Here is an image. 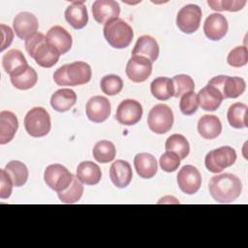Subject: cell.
Instances as JSON below:
<instances>
[{"label":"cell","mask_w":248,"mask_h":248,"mask_svg":"<svg viewBox=\"0 0 248 248\" xmlns=\"http://www.w3.org/2000/svg\"><path fill=\"white\" fill-rule=\"evenodd\" d=\"M208 188L211 197L216 202L230 203L240 196L242 184L236 175L232 173H222L211 177Z\"/></svg>","instance_id":"6da1fadb"},{"label":"cell","mask_w":248,"mask_h":248,"mask_svg":"<svg viewBox=\"0 0 248 248\" xmlns=\"http://www.w3.org/2000/svg\"><path fill=\"white\" fill-rule=\"evenodd\" d=\"M27 53L43 68H50L59 60L60 53L50 46L43 33H36L25 41Z\"/></svg>","instance_id":"7a4b0ae2"},{"label":"cell","mask_w":248,"mask_h":248,"mask_svg":"<svg viewBox=\"0 0 248 248\" xmlns=\"http://www.w3.org/2000/svg\"><path fill=\"white\" fill-rule=\"evenodd\" d=\"M91 67L82 61L65 64L53 74V79L60 86H78L87 83L91 79Z\"/></svg>","instance_id":"3957f363"},{"label":"cell","mask_w":248,"mask_h":248,"mask_svg":"<svg viewBox=\"0 0 248 248\" xmlns=\"http://www.w3.org/2000/svg\"><path fill=\"white\" fill-rule=\"evenodd\" d=\"M103 31L105 39L114 48L127 47L134 37L132 27L121 18L112 19L107 22Z\"/></svg>","instance_id":"277c9868"},{"label":"cell","mask_w":248,"mask_h":248,"mask_svg":"<svg viewBox=\"0 0 248 248\" xmlns=\"http://www.w3.org/2000/svg\"><path fill=\"white\" fill-rule=\"evenodd\" d=\"M24 127L31 137H45L49 133L51 128L50 116L44 108H33L24 117Z\"/></svg>","instance_id":"5b68a950"},{"label":"cell","mask_w":248,"mask_h":248,"mask_svg":"<svg viewBox=\"0 0 248 248\" xmlns=\"http://www.w3.org/2000/svg\"><path fill=\"white\" fill-rule=\"evenodd\" d=\"M147 124L155 134H166L173 124V113L170 108L165 104L155 105L148 113Z\"/></svg>","instance_id":"8992f818"},{"label":"cell","mask_w":248,"mask_h":248,"mask_svg":"<svg viewBox=\"0 0 248 248\" xmlns=\"http://www.w3.org/2000/svg\"><path fill=\"white\" fill-rule=\"evenodd\" d=\"M236 161V152L231 146H221L209 151L204 159L205 168L213 173H218L232 166Z\"/></svg>","instance_id":"52a82bcc"},{"label":"cell","mask_w":248,"mask_h":248,"mask_svg":"<svg viewBox=\"0 0 248 248\" xmlns=\"http://www.w3.org/2000/svg\"><path fill=\"white\" fill-rule=\"evenodd\" d=\"M208 84L216 87L224 99L237 98L243 94L246 88L245 80L239 77L217 76L208 81Z\"/></svg>","instance_id":"ba28073f"},{"label":"cell","mask_w":248,"mask_h":248,"mask_svg":"<svg viewBox=\"0 0 248 248\" xmlns=\"http://www.w3.org/2000/svg\"><path fill=\"white\" fill-rule=\"evenodd\" d=\"M73 178L74 175L60 164L47 166L44 173L46 184L57 193L65 190L72 183Z\"/></svg>","instance_id":"9c48e42d"},{"label":"cell","mask_w":248,"mask_h":248,"mask_svg":"<svg viewBox=\"0 0 248 248\" xmlns=\"http://www.w3.org/2000/svg\"><path fill=\"white\" fill-rule=\"evenodd\" d=\"M202 16V9L198 5L188 4L179 10L176 25L183 33L192 34L199 29Z\"/></svg>","instance_id":"30bf717a"},{"label":"cell","mask_w":248,"mask_h":248,"mask_svg":"<svg viewBox=\"0 0 248 248\" xmlns=\"http://www.w3.org/2000/svg\"><path fill=\"white\" fill-rule=\"evenodd\" d=\"M177 184L185 194L197 193L202 185V175L199 170L192 165L183 166L177 173Z\"/></svg>","instance_id":"8fae6325"},{"label":"cell","mask_w":248,"mask_h":248,"mask_svg":"<svg viewBox=\"0 0 248 248\" xmlns=\"http://www.w3.org/2000/svg\"><path fill=\"white\" fill-rule=\"evenodd\" d=\"M115 116L116 120L122 125H135L141 119L142 107L136 100L126 99L118 105Z\"/></svg>","instance_id":"7c38bea8"},{"label":"cell","mask_w":248,"mask_h":248,"mask_svg":"<svg viewBox=\"0 0 248 248\" xmlns=\"http://www.w3.org/2000/svg\"><path fill=\"white\" fill-rule=\"evenodd\" d=\"M152 73V62L143 56H132L126 65V75L134 82L145 81Z\"/></svg>","instance_id":"4fadbf2b"},{"label":"cell","mask_w":248,"mask_h":248,"mask_svg":"<svg viewBox=\"0 0 248 248\" xmlns=\"http://www.w3.org/2000/svg\"><path fill=\"white\" fill-rule=\"evenodd\" d=\"M86 116L95 123L106 121L110 115V103L104 96H93L86 104Z\"/></svg>","instance_id":"5bb4252c"},{"label":"cell","mask_w":248,"mask_h":248,"mask_svg":"<svg viewBox=\"0 0 248 248\" xmlns=\"http://www.w3.org/2000/svg\"><path fill=\"white\" fill-rule=\"evenodd\" d=\"M16 35L21 40H27L37 33L39 23L37 17L29 12H21L16 16L13 22Z\"/></svg>","instance_id":"9a60e30c"},{"label":"cell","mask_w":248,"mask_h":248,"mask_svg":"<svg viewBox=\"0 0 248 248\" xmlns=\"http://www.w3.org/2000/svg\"><path fill=\"white\" fill-rule=\"evenodd\" d=\"M92 14L98 23L106 24L112 19L118 18L120 7L113 0H96L92 5Z\"/></svg>","instance_id":"2e32d148"},{"label":"cell","mask_w":248,"mask_h":248,"mask_svg":"<svg viewBox=\"0 0 248 248\" xmlns=\"http://www.w3.org/2000/svg\"><path fill=\"white\" fill-rule=\"evenodd\" d=\"M227 18L221 14L209 15L203 23V32L211 41H219L225 37L228 32Z\"/></svg>","instance_id":"e0dca14e"},{"label":"cell","mask_w":248,"mask_h":248,"mask_svg":"<svg viewBox=\"0 0 248 248\" xmlns=\"http://www.w3.org/2000/svg\"><path fill=\"white\" fill-rule=\"evenodd\" d=\"M46 41L60 53V55L68 52L73 44L71 34L65 28L59 25L52 26L47 31Z\"/></svg>","instance_id":"ac0fdd59"},{"label":"cell","mask_w":248,"mask_h":248,"mask_svg":"<svg viewBox=\"0 0 248 248\" xmlns=\"http://www.w3.org/2000/svg\"><path fill=\"white\" fill-rule=\"evenodd\" d=\"M109 177L111 182L117 188L127 187L133 177L131 165L124 160H116L109 169Z\"/></svg>","instance_id":"d6986e66"},{"label":"cell","mask_w":248,"mask_h":248,"mask_svg":"<svg viewBox=\"0 0 248 248\" xmlns=\"http://www.w3.org/2000/svg\"><path fill=\"white\" fill-rule=\"evenodd\" d=\"M65 19L75 29L83 28L88 22V14L83 1H74L64 13Z\"/></svg>","instance_id":"ffe728a7"},{"label":"cell","mask_w":248,"mask_h":248,"mask_svg":"<svg viewBox=\"0 0 248 248\" xmlns=\"http://www.w3.org/2000/svg\"><path fill=\"white\" fill-rule=\"evenodd\" d=\"M159 55V46L157 41L149 36H140L132 51V56H143L149 59L152 63L158 58Z\"/></svg>","instance_id":"44dd1931"},{"label":"cell","mask_w":248,"mask_h":248,"mask_svg":"<svg viewBox=\"0 0 248 248\" xmlns=\"http://www.w3.org/2000/svg\"><path fill=\"white\" fill-rule=\"evenodd\" d=\"M197 96L199 105L202 107V109L206 111L216 110L224 100L220 91L216 87L208 83L206 84V86L199 91V94Z\"/></svg>","instance_id":"7402d4cb"},{"label":"cell","mask_w":248,"mask_h":248,"mask_svg":"<svg viewBox=\"0 0 248 248\" xmlns=\"http://www.w3.org/2000/svg\"><path fill=\"white\" fill-rule=\"evenodd\" d=\"M18 128V121L15 113L9 110L0 112V144L10 142Z\"/></svg>","instance_id":"603a6c76"},{"label":"cell","mask_w":248,"mask_h":248,"mask_svg":"<svg viewBox=\"0 0 248 248\" xmlns=\"http://www.w3.org/2000/svg\"><path fill=\"white\" fill-rule=\"evenodd\" d=\"M134 166L138 175L148 179L153 177L158 170L156 158L149 153H139L135 156Z\"/></svg>","instance_id":"cb8c5ba5"},{"label":"cell","mask_w":248,"mask_h":248,"mask_svg":"<svg viewBox=\"0 0 248 248\" xmlns=\"http://www.w3.org/2000/svg\"><path fill=\"white\" fill-rule=\"evenodd\" d=\"M2 66L5 72L11 76L17 74L22 71L26 67H28V63L23 55V53L16 48L10 49L7 53L3 55L2 58Z\"/></svg>","instance_id":"d4e9b609"},{"label":"cell","mask_w":248,"mask_h":248,"mask_svg":"<svg viewBox=\"0 0 248 248\" xmlns=\"http://www.w3.org/2000/svg\"><path fill=\"white\" fill-rule=\"evenodd\" d=\"M77 177L82 184L96 185L102 178L99 166L91 161H84L77 167Z\"/></svg>","instance_id":"484cf974"},{"label":"cell","mask_w":248,"mask_h":248,"mask_svg":"<svg viewBox=\"0 0 248 248\" xmlns=\"http://www.w3.org/2000/svg\"><path fill=\"white\" fill-rule=\"evenodd\" d=\"M198 132L205 140L216 139L222 132V124L216 115L205 114L199 119Z\"/></svg>","instance_id":"4316f807"},{"label":"cell","mask_w":248,"mask_h":248,"mask_svg":"<svg viewBox=\"0 0 248 248\" xmlns=\"http://www.w3.org/2000/svg\"><path fill=\"white\" fill-rule=\"evenodd\" d=\"M77 102V94L74 90L68 88H62L56 90L51 98L50 105L53 109L64 112L69 110Z\"/></svg>","instance_id":"83f0119b"},{"label":"cell","mask_w":248,"mask_h":248,"mask_svg":"<svg viewBox=\"0 0 248 248\" xmlns=\"http://www.w3.org/2000/svg\"><path fill=\"white\" fill-rule=\"evenodd\" d=\"M150 91L153 97L160 101L169 100L174 94L172 80L166 77H159L152 80Z\"/></svg>","instance_id":"f1b7e54d"},{"label":"cell","mask_w":248,"mask_h":248,"mask_svg":"<svg viewBox=\"0 0 248 248\" xmlns=\"http://www.w3.org/2000/svg\"><path fill=\"white\" fill-rule=\"evenodd\" d=\"M247 105L243 103L232 104L227 112V118L230 125L235 129L248 127L247 122Z\"/></svg>","instance_id":"f546056e"},{"label":"cell","mask_w":248,"mask_h":248,"mask_svg":"<svg viewBox=\"0 0 248 248\" xmlns=\"http://www.w3.org/2000/svg\"><path fill=\"white\" fill-rule=\"evenodd\" d=\"M38 81V75L36 71L28 66L22 71L18 72L16 75L11 76L12 84L20 90H27L32 88Z\"/></svg>","instance_id":"4dcf8cb0"},{"label":"cell","mask_w":248,"mask_h":248,"mask_svg":"<svg viewBox=\"0 0 248 248\" xmlns=\"http://www.w3.org/2000/svg\"><path fill=\"white\" fill-rule=\"evenodd\" d=\"M5 170L16 187L23 186L28 179V169L20 161L14 160L9 162L5 167Z\"/></svg>","instance_id":"1f68e13d"},{"label":"cell","mask_w":248,"mask_h":248,"mask_svg":"<svg viewBox=\"0 0 248 248\" xmlns=\"http://www.w3.org/2000/svg\"><path fill=\"white\" fill-rule=\"evenodd\" d=\"M166 151L176 153L179 158L185 159L190 152V145L186 138L180 134H173L168 138L165 143Z\"/></svg>","instance_id":"d6a6232c"},{"label":"cell","mask_w":248,"mask_h":248,"mask_svg":"<svg viewBox=\"0 0 248 248\" xmlns=\"http://www.w3.org/2000/svg\"><path fill=\"white\" fill-rule=\"evenodd\" d=\"M94 159L101 164H107L111 162L116 154V149L114 144L108 140L98 141L92 150Z\"/></svg>","instance_id":"836d02e7"},{"label":"cell","mask_w":248,"mask_h":248,"mask_svg":"<svg viewBox=\"0 0 248 248\" xmlns=\"http://www.w3.org/2000/svg\"><path fill=\"white\" fill-rule=\"evenodd\" d=\"M83 194V185L77 176H74L72 183L63 191L58 192L59 200L64 203H75L78 202Z\"/></svg>","instance_id":"e575fe53"},{"label":"cell","mask_w":248,"mask_h":248,"mask_svg":"<svg viewBox=\"0 0 248 248\" xmlns=\"http://www.w3.org/2000/svg\"><path fill=\"white\" fill-rule=\"evenodd\" d=\"M171 80H172L173 89H174L173 96L175 98H178L187 92L193 91L195 88V82L193 78L188 75L180 74V75L174 76Z\"/></svg>","instance_id":"d590c367"},{"label":"cell","mask_w":248,"mask_h":248,"mask_svg":"<svg viewBox=\"0 0 248 248\" xmlns=\"http://www.w3.org/2000/svg\"><path fill=\"white\" fill-rule=\"evenodd\" d=\"M122 88L123 81L119 76L107 75L101 79V89L108 96H113L120 93Z\"/></svg>","instance_id":"8d00e7d4"},{"label":"cell","mask_w":248,"mask_h":248,"mask_svg":"<svg viewBox=\"0 0 248 248\" xmlns=\"http://www.w3.org/2000/svg\"><path fill=\"white\" fill-rule=\"evenodd\" d=\"M227 62L230 66L239 68L248 62V49L244 46H235L232 48L227 57Z\"/></svg>","instance_id":"74e56055"},{"label":"cell","mask_w":248,"mask_h":248,"mask_svg":"<svg viewBox=\"0 0 248 248\" xmlns=\"http://www.w3.org/2000/svg\"><path fill=\"white\" fill-rule=\"evenodd\" d=\"M208 6L218 12L229 11V12H237L240 11L246 4L245 0H223V1H207Z\"/></svg>","instance_id":"f35d334b"},{"label":"cell","mask_w":248,"mask_h":248,"mask_svg":"<svg viewBox=\"0 0 248 248\" xmlns=\"http://www.w3.org/2000/svg\"><path fill=\"white\" fill-rule=\"evenodd\" d=\"M199 107L198 96L194 91L187 92L181 96L179 102V108L183 114L192 115L194 114Z\"/></svg>","instance_id":"ab89813d"},{"label":"cell","mask_w":248,"mask_h":248,"mask_svg":"<svg viewBox=\"0 0 248 248\" xmlns=\"http://www.w3.org/2000/svg\"><path fill=\"white\" fill-rule=\"evenodd\" d=\"M179 156L171 151H166L163 155H161L159 164L161 169L166 172H173L176 170L180 165Z\"/></svg>","instance_id":"60d3db41"},{"label":"cell","mask_w":248,"mask_h":248,"mask_svg":"<svg viewBox=\"0 0 248 248\" xmlns=\"http://www.w3.org/2000/svg\"><path fill=\"white\" fill-rule=\"evenodd\" d=\"M13 181L6 172L5 169H2L0 170V199L5 200L8 199L13 190Z\"/></svg>","instance_id":"b9f144b4"},{"label":"cell","mask_w":248,"mask_h":248,"mask_svg":"<svg viewBox=\"0 0 248 248\" xmlns=\"http://www.w3.org/2000/svg\"><path fill=\"white\" fill-rule=\"evenodd\" d=\"M0 28H1V35H2V43H1L0 51H3L8 46H10V45L12 44L13 39H14V32L10 26H7L5 24H1Z\"/></svg>","instance_id":"7bdbcfd3"}]
</instances>
